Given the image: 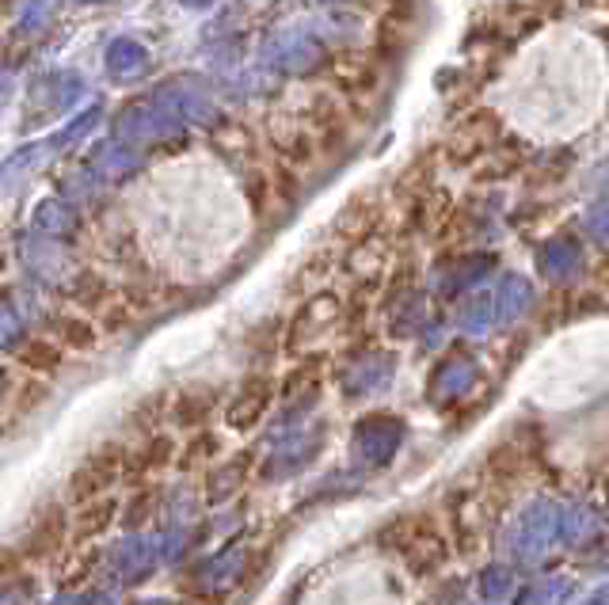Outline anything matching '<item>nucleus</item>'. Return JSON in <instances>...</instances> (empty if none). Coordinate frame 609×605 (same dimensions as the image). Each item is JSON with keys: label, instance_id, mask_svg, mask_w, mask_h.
I'll return each mask as SVG.
<instances>
[{"label": "nucleus", "instance_id": "6ab92c4d", "mask_svg": "<svg viewBox=\"0 0 609 605\" xmlns=\"http://www.w3.org/2000/svg\"><path fill=\"white\" fill-rule=\"evenodd\" d=\"M111 514H115V499H96V503H88L81 510V530L84 533H99L103 525H107Z\"/></svg>", "mask_w": 609, "mask_h": 605}, {"label": "nucleus", "instance_id": "7ed1b4c3", "mask_svg": "<svg viewBox=\"0 0 609 605\" xmlns=\"http://www.w3.org/2000/svg\"><path fill=\"white\" fill-rule=\"evenodd\" d=\"M495 142H500V118H495L492 111H480V115L453 126L445 153H450V160L469 164V160H480L484 153H492Z\"/></svg>", "mask_w": 609, "mask_h": 605}, {"label": "nucleus", "instance_id": "6e6552de", "mask_svg": "<svg viewBox=\"0 0 609 605\" xmlns=\"http://www.w3.org/2000/svg\"><path fill=\"white\" fill-rule=\"evenodd\" d=\"M62 538H65V510L54 507L31 525L28 544H23V556H50V552L62 549Z\"/></svg>", "mask_w": 609, "mask_h": 605}, {"label": "nucleus", "instance_id": "412c9836", "mask_svg": "<svg viewBox=\"0 0 609 605\" xmlns=\"http://www.w3.org/2000/svg\"><path fill=\"white\" fill-rule=\"evenodd\" d=\"M587 4H609V0H587Z\"/></svg>", "mask_w": 609, "mask_h": 605}, {"label": "nucleus", "instance_id": "2eb2a0df", "mask_svg": "<svg viewBox=\"0 0 609 605\" xmlns=\"http://www.w3.org/2000/svg\"><path fill=\"white\" fill-rule=\"evenodd\" d=\"M244 472H248V457H237L233 465H225V469H218L210 477V499L218 503V499L233 496V491H240V483H244Z\"/></svg>", "mask_w": 609, "mask_h": 605}, {"label": "nucleus", "instance_id": "f3484780", "mask_svg": "<svg viewBox=\"0 0 609 605\" xmlns=\"http://www.w3.org/2000/svg\"><path fill=\"white\" fill-rule=\"evenodd\" d=\"M511 168H518V153L514 157H507L503 149H492V153H484L476 164V176L480 179H500V176H507Z\"/></svg>", "mask_w": 609, "mask_h": 605}, {"label": "nucleus", "instance_id": "aec40b11", "mask_svg": "<svg viewBox=\"0 0 609 605\" xmlns=\"http://www.w3.org/2000/svg\"><path fill=\"white\" fill-rule=\"evenodd\" d=\"M598 274H602V290H606V298H609V259H602V267H598Z\"/></svg>", "mask_w": 609, "mask_h": 605}, {"label": "nucleus", "instance_id": "9b49d317", "mask_svg": "<svg viewBox=\"0 0 609 605\" xmlns=\"http://www.w3.org/2000/svg\"><path fill=\"white\" fill-rule=\"evenodd\" d=\"M20 366L28 369V374H54V369L62 366V347L50 340H28L20 347Z\"/></svg>", "mask_w": 609, "mask_h": 605}, {"label": "nucleus", "instance_id": "dca6fc26", "mask_svg": "<svg viewBox=\"0 0 609 605\" xmlns=\"http://www.w3.org/2000/svg\"><path fill=\"white\" fill-rule=\"evenodd\" d=\"M62 340H65L73 351H96V347H99L96 324H88V320H76V316H65V320H62Z\"/></svg>", "mask_w": 609, "mask_h": 605}, {"label": "nucleus", "instance_id": "f8f14e48", "mask_svg": "<svg viewBox=\"0 0 609 605\" xmlns=\"http://www.w3.org/2000/svg\"><path fill=\"white\" fill-rule=\"evenodd\" d=\"M526 461H529V453L522 446H514V438H511V442H500L492 453H487V472L500 480H514V477H522Z\"/></svg>", "mask_w": 609, "mask_h": 605}, {"label": "nucleus", "instance_id": "f03ea898", "mask_svg": "<svg viewBox=\"0 0 609 605\" xmlns=\"http://www.w3.org/2000/svg\"><path fill=\"white\" fill-rule=\"evenodd\" d=\"M267 137H271V149L279 153V160L294 171L308 168V164L316 160V153H321V142L313 137V129L305 126L302 115H271Z\"/></svg>", "mask_w": 609, "mask_h": 605}, {"label": "nucleus", "instance_id": "20e7f679", "mask_svg": "<svg viewBox=\"0 0 609 605\" xmlns=\"http://www.w3.org/2000/svg\"><path fill=\"white\" fill-rule=\"evenodd\" d=\"M123 457H126L123 449H103V453L88 457V461L73 472V480H69L76 503L88 507V503H96V499H103V491H107L111 483L118 480V472H123Z\"/></svg>", "mask_w": 609, "mask_h": 605}, {"label": "nucleus", "instance_id": "1a4fd4ad", "mask_svg": "<svg viewBox=\"0 0 609 605\" xmlns=\"http://www.w3.org/2000/svg\"><path fill=\"white\" fill-rule=\"evenodd\" d=\"M332 81H336L343 92H370L377 73L363 54H339L332 58Z\"/></svg>", "mask_w": 609, "mask_h": 605}, {"label": "nucleus", "instance_id": "0eeeda50", "mask_svg": "<svg viewBox=\"0 0 609 605\" xmlns=\"http://www.w3.org/2000/svg\"><path fill=\"white\" fill-rule=\"evenodd\" d=\"M267 408H271V382L267 377H252V382L237 393V400L225 408L229 430H252L255 423L267 415Z\"/></svg>", "mask_w": 609, "mask_h": 605}, {"label": "nucleus", "instance_id": "9d476101", "mask_svg": "<svg viewBox=\"0 0 609 605\" xmlns=\"http://www.w3.org/2000/svg\"><path fill=\"white\" fill-rule=\"evenodd\" d=\"M347 267H350V274H355V279L377 282V279H381V274H385V267H389V248H385L377 237L363 240V244L350 248Z\"/></svg>", "mask_w": 609, "mask_h": 605}, {"label": "nucleus", "instance_id": "a211bd4d", "mask_svg": "<svg viewBox=\"0 0 609 605\" xmlns=\"http://www.w3.org/2000/svg\"><path fill=\"white\" fill-rule=\"evenodd\" d=\"M171 449H176V442H171L168 435H153L149 438V446L141 449V469H157V465H168L171 461Z\"/></svg>", "mask_w": 609, "mask_h": 605}, {"label": "nucleus", "instance_id": "f257e3e1", "mask_svg": "<svg viewBox=\"0 0 609 605\" xmlns=\"http://www.w3.org/2000/svg\"><path fill=\"white\" fill-rule=\"evenodd\" d=\"M377 541H381L389 552H397L416 575L434 572V567L445 560V541L439 538V530H434L427 518H397L392 525H385Z\"/></svg>", "mask_w": 609, "mask_h": 605}, {"label": "nucleus", "instance_id": "ddd939ff", "mask_svg": "<svg viewBox=\"0 0 609 605\" xmlns=\"http://www.w3.org/2000/svg\"><path fill=\"white\" fill-rule=\"evenodd\" d=\"M213 408V393L210 388H191L176 400V423L179 427H202V419Z\"/></svg>", "mask_w": 609, "mask_h": 605}, {"label": "nucleus", "instance_id": "4468645a", "mask_svg": "<svg viewBox=\"0 0 609 605\" xmlns=\"http://www.w3.org/2000/svg\"><path fill=\"white\" fill-rule=\"evenodd\" d=\"M213 145H218L221 153H229V157H252V134H248L244 123H225L218 126V134H213Z\"/></svg>", "mask_w": 609, "mask_h": 605}, {"label": "nucleus", "instance_id": "39448f33", "mask_svg": "<svg viewBox=\"0 0 609 605\" xmlns=\"http://www.w3.org/2000/svg\"><path fill=\"white\" fill-rule=\"evenodd\" d=\"M343 305L336 293H316V298H308L302 309H297L294 324H290V347H305L308 340H316V335H324L332 324L339 320Z\"/></svg>", "mask_w": 609, "mask_h": 605}, {"label": "nucleus", "instance_id": "423d86ee", "mask_svg": "<svg viewBox=\"0 0 609 605\" xmlns=\"http://www.w3.org/2000/svg\"><path fill=\"white\" fill-rule=\"evenodd\" d=\"M381 218H385L381 202H374V198H350V202L339 210V218H336V232L347 240L350 248H355V244H363V240L377 237Z\"/></svg>", "mask_w": 609, "mask_h": 605}]
</instances>
